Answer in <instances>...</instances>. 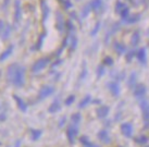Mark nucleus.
Wrapping results in <instances>:
<instances>
[{
  "instance_id": "nucleus-1",
  "label": "nucleus",
  "mask_w": 149,
  "mask_h": 147,
  "mask_svg": "<svg viewBox=\"0 0 149 147\" xmlns=\"http://www.w3.org/2000/svg\"><path fill=\"white\" fill-rule=\"evenodd\" d=\"M25 69L19 64L13 63L8 69V81L17 87H22L24 85Z\"/></svg>"
},
{
  "instance_id": "nucleus-2",
  "label": "nucleus",
  "mask_w": 149,
  "mask_h": 147,
  "mask_svg": "<svg viewBox=\"0 0 149 147\" xmlns=\"http://www.w3.org/2000/svg\"><path fill=\"white\" fill-rule=\"evenodd\" d=\"M50 62V58H48V57H45V58H42L39 59V60H37L36 62L33 64V67H32V72H39L40 70H42V69H45L46 67H47V64Z\"/></svg>"
},
{
  "instance_id": "nucleus-3",
  "label": "nucleus",
  "mask_w": 149,
  "mask_h": 147,
  "mask_svg": "<svg viewBox=\"0 0 149 147\" xmlns=\"http://www.w3.org/2000/svg\"><path fill=\"white\" fill-rule=\"evenodd\" d=\"M22 19V6L20 0H15L14 2V20L17 23L21 21Z\"/></svg>"
},
{
  "instance_id": "nucleus-4",
  "label": "nucleus",
  "mask_w": 149,
  "mask_h": 147,
  "mask_svg": "<svg viewBox=\"0 0 149 147\" xmlns=\"http://www.w3.org/2000/svg\"><path fill=\"white\" fill-rule=\"evenodd\" d=\"M141 108L143 111L144 120L146 123H149V101L148 100H141Z\"/></svg>"
},
{
  "instance_id": "nucleus-5",
  "label": "nucleus",
  "mask_w": 149,
  "mask_h": 147,
  "mask_svg": "<svg viewBox=\"0 0 149 147\" xmlns=\"http://www.w3.org/2000/svg\"><path fill=\"white\" fill-rule=\"evenodd\" d=\"M54 88L52 86H45L40 89L39 92V95H38V99H45L48 96H50L52 93H54Z\"/></svg>"
},
{
  "instance_id": "nucleus-6",
  "label": "nucleus",
  "mask_w": 149,
  "mask_h": 147,
  "mask_svg": "<svg viewBox=\"0 0 149 147\" xmlns=\"http://www.w3.org/2000/svg\"><path fill=\"white\" fill-rule=\"evenodd\" d=\"M77 133H79V130L75 126H69V129L66 131V135H68V139H69V142L71 144L74 143Z\"/></svg>"
},
{
  "instance_id": "nucleus-7",
  "label": "nucleus",
  "mask_w": 149,
  "mask_h": 147,
  "mask_svg": "<svg viewBox=\"0 0 149 147\" xmlns=\"http://www.w3.org/2000/svg\"><path fill=\"white\" fill-rule=\"evenodd\" d=\"M121 132L125 137H131L133 134V126L131 123H123L121 125Z\"/></svg>"
},
{
  "instance_id": "nucleus-8",
  "label": "nucleus",
  "mask_w": 149,
  "mask_h": 147,
  "mask_svg": "<svg viewBox=\"0 0 149 147\" xmlns=\"http://www.w3.org/2000/svg\"><path fill=\"white\" fill-rule=\"evenodd\" d=\"M146 91H147V88L144 84H137L134 89V95L136 97H141L146 94Z\"/></svg>"
},
{
  "instance_id": "nucleus-9",
  "label": "nucleus",
  "mask_w": 149,
  "mask_h": 147,
  "mask_svg": "<svg viewBox=\"0 0 149 147\" xmlns=\"http://www.w3.org/2000/svg\"><path fill=\"white\" fill-rule=\"evenodd\" d=\"M108 87H109V89H110V92H111L113 96H118L120 94V86H119V84H116V82H110L108 84Z\"/></svg>"
},
{
  "instance_id": "nucleus-10",
  "label": "nucleus",
  "mask_w": 149,
  "mask_h": 147,
  "mask_svg": "<svg viewBox=\"0 0 149 147\" xmlns=\"http://www.w3.org/2000/svg\"><path fill=\"white\" fill-rule=\"evenodd\" d=\"M136 57H137V59H138V61H139V62L143 63V64H145L146 61H147V55H146L145 48H141L139 50L137 51Z\"/></svg>"
},
{
  "instance_id": "nucleus-11",
  "label": "nucleus",
  "mask_w": 149,
  "mask_h": 147,
  "mask_svg": "<svg viewBox=\"0 0 149 147\" xmlns=\"http://www.w3.org/2000/svg\"><path fill=\"white\" fill-rule=\"evenodd\" d=\"M98 139L102 142V143H110V141H111V139H110V136H109V134H108V132L106 130H101L98 133Z\"/></svg>"
},
{
  "instance_id": "nucleus-12",
  "label": "nucleus",
  "mask_w": 149,
  "mask_h": 147,
  "mask_svg": "<svg viewBox=\"0 0 149 147\" xmlns=\"http://www.w3.org/2000/svg\"><path fill=\"white\" fill-rule=\"evenodd\" d=\"M109 107L108 106H102V107H100L97 109V117L100 118V119H104L108 116L109 114Z\"/></svg>"
},
{
  "instance_id": "nucleus-13",
  "label": "nucleus",
  "mask_w": 149,
  "mask_h": 147,
  "mask_svg": "<svg viewBox=\"0 0 149 147\" xmlns=\"http://www.w3.org/2000/svg\"><path fill=\"white\" fill-rule=\"evenodd\" d=\"M13 98H14V100L17 101V107H19V109L21 110V111H23V112H25V111L27 110V105L23 101V99H21V98L19 96H17V95H14Z\"/></svg>"
},
{
  "instance_id": "nucleus-14",
  "label": "nucleus",
  "mask_w": 149,
  "mask_h": 147,
  "mask_svg": "<svg viewBox=\"0 0 149 147\" xmlns=\"http://www.w3.org/2000/svg\"><path fill=\"white\" fill-rule=\"evenodd\" d=\"M139 19H141L139 14H128V17L125 19V22L127 24H134L137 21H139Z\"/></svg>"
},
{
  "instance_id": "nucleus-15",
  "label": "nucleus",
  "mask_w": 149,
  "mask_h": 147,
  "mask_svg": "<svg viewBox=\"0 0 149 147\" xmlns=\"http://www.w3.org/2000/svg\"><path fill=\"white\" fill-rule=\"evenodd\" d=\"M61 109V106H60V102L58 100H54L51 105L49 106V108H48V111L51 112V114H54V112H57L59 110Z\"/></svg>"
},
{
  "instance_id": "nucleus-16",
  "label": "nucleus",
  "mask_w": 149,
  "mask_h": 147,
  "mask_svg": "<svg viewBox=\"0 0 149 147\" xmlns=\"http://www.w3.org/2000/svg\"><path fill=\"white\" fill-rule=\"evenodd\" d=\"M13 51V45H10V46L8 47V49L7 50H4L1 55H0V61H4L6 59L8 58L9 56L12 54Z\"/></svg>"
},
{
  "instance_id": "nucleus-17",
  "label": "nucleus",
  "mask_w": 149,
  "mask_h": 147,
  "mask_svg": "<svg viewBox=\"0 0 149 147\" xmlns=\"http://www.w3.org/2000/svg\"><path fill=\"white\" fill-rule=\"evenodd\" d=\"M114 50H116V52L118 55H123L125 52V50H126V48H125V46L123 44L116 42V44H114Z\"/></svg>"
},
{
  "instance_id": "nucleus-18",
  "label": "nucleus",
  "mask_w": 149,
  "mask_h": 147,
  "mask_svg": "<svg viewBox=\"0 0 149 147\" xmlns=\"http://www.w3.org/2000/svg\"><path fill=\"white\" fill-rule=\"evenodd\" d=\"M91 7L94 11H98L102 7V0H93L91 2Z\"/></svg>"
},
{
  "instance_id": "nucleus-19",
  "label": "nucleus",
  "mask_w": 149,
  "mask_h": 147,
  "mask_svg": "<svg viewBox=\"0 0 149 147\" xmlns=\"http://www.w3.org/2000/svg\"><path fill=\"white\" fill-rule=\"evenodd\" d=\"M128 87L130 88H133L135 85H136V73H134L133 72L132 74L130 75V77H128Z\"/></svg>"
},
{
  "instance_id": "nucleus-20",
  "label": "nucleus",
  "mask_w": 149,
  "mask_h": 147,
  "mask_svg": "<svg viewBox=\"0 0 149 147\" xmlns=\"http://www.w3.org/2000/svg\"><path fill=\"white\" fill-rule=\"evenodd\" d=\"M138 42H139V33H138V32H135V33L132 35L131 44H132V46H137Z\"/></svg>"
},
{
  "instance_id": "nucleus-21",
  "label": "nucleus",
  "mask_w": 149,
  "mask_h": 147,
  "mask_svg": "<svg viewBox=\"0 0 149 147\" xmlns=\"http://www.w3.org/2000/svg\"><path fill=\"white\" fill-rule=\"evenodd\" d=\"M89 102H91V96H89V95H87V96L84 97L83 99H82V101L79 104V108H84V107L88 105Z\"/></svg>"
},
{
  "instance_id": "nucleus-22",
  "label": "nucleus",
  "mask_w": 149,
  "mask_h": 147,
  "mask_svg": "<svg viewBox=\"0 0 149 147\" xmlns=\"http://www.w3.org/2000/svg\"><path fill=\"white\" fill-rule=\"evenodd\" d=\"M31 134H32V139H34V141H37V139L42 136V131L31 130Z\"/></svg>"
},
{
  "instance_id": "nucleus-23",
  "label": "nucleus",
  "mask_w": 149,
  "mask_h": 147,
  "mask_svg": "<svg viewBox=\"0 0 149 147\" xmlns=\"http://www.w3.org/2000/svg\"><path fill=\"white\" fill-rule=\"evenodd\" d=\"M42 14H44V20L47 19L48 17V13H49V9L47 7V3L45 1H42Z\"/></svg>"
},
{
  "instance_id": "nucleus-24",
  "label": "nucleus",
  "mask_w": 149,
  "mask_h": 147,
  "mask_svg": "<svg viewBox=\"0 0 149 147\" xmlns=\"http://www.w3.org/2000/svg\"><path fill=\"white\" fill-rule=\"evenodd\" d=\"M125 7H126V6H125L124 3H122L121 1H116V12L120 14V13L122 12V10H123Z\"/></svg>"
},
{
  "instance_id": "nucleus-25",
  "label": "nucleus",
  "mask_w": 149,
  "mask_h": 147,
  "mask_svg": "<svg viewBox=\"0 0 149 147\" xmlns=\"http://www.w3.org/2000/svg\"><path fill=\"white\" fill-rule=\"evenodd\" d=\"M135 142L143 145V144H146L148 142V137H146L145 135H141V136H138V137L135 139Z\"/></svg>"
},
{
  "instance_id": "nucleus-26",
  "label": "nucleus",
  "mask_w": 149,
  "mask_h": 147,
  "mask_svg": "<svg viewBox=\"0 0 149 147\" xmlns=\"http://www.w3.org/2000/svg\"><path fill=\"white\" fill-rule=\"evenodd\" d=\"M76 45H77V39H76V37L75 36H71V50L73 51L75 50V48H76Z\"/></svg>"
},
{
  "instance_id": "nucleus-27",
  "label": "nucleus",
  "mask_w": 149,
  "mask_h": 147,
  "mask_svg": "<svg viewBox=\"0 0 149 147\" xmlns=\"http://www.w3.org/2000/svg\"><path fill=\"white\" fill-rule=\"evenodd\" d=\"M81 118H82V116H81V114H79V112H76V114H72V122H74V123H79V121H81Z\"/></svg>"
},
{
  "instance_id": "nucleus-28",
  "label": "nucleus",
  "mask_w": 149,
  "mask_h": 147,
  "mask_svg": "<svg viewBox=\"0 0 149 147\" xmlns=\"http://www.w3.org/2000/svg\"><path fill=\"white\" fill-rule=\"evenodd\" d=\"M10 33H11V26L8 24V25H7V27H6V29H4V33L2 34V38H3V39L8 38L9 35H10Z\"/></svg>"
},
{
  "instance_id": "nucleus-29",
  "label": "nucleus",
  "mask_w": 149,
  "mask_h": 147,
  "mask_svg": "<svg viewBox=\"0 0 149 147\" xmlns=\"http://www.w3.org/2000/svg\"><path fill=\"white\" fill-rule=\"evenodd\" d=\"M128 14H130V9H128L127 7H125V8L123 9V10H122V12L120 13V15H121L122 17H123L124 20L128 17Z\"/></svg>"
},
{
  "instance_id": "nucleus-30",
  "label": "nucleus",
  "mask_w": 149,
  "mask_h": 147,
  "mask_svg": "<svg viewBox=\"0 0 149 147\" xmlns=\"http://www.w3.org/2000/svg\"><path fill=\"white\" fill-rule=\"evenodd\" d=\"M91 4H87L86 7L83 9V11H82V15H83V17H87L88 13H89V11H91Z\"/></svg>"
},
{
  "instance_id": "nucleus-31",
  "label": "nucleus",
  "mask_w": 149,
  "mask_h": 147,
  "mask_svg": "<svg viewBox=\"0 0 149 147\" xmlns=\"http://www.w3.org/2000/svg\"><path fill=\"white\" fill-rule=\"evenodd\" d=\"M104 65H99L98 69H97V76L101 77V76L104 75Z\"/></svg>"
},
{
  "instance_id": "nucleus-32",
  "label": "nucleus",
  "mask_w": 149,
  "mask_h": 147,
  "mask_svg": "<svg viewBox=\"0 0 149 147\" xmlns=\"http://www.w3.org/2000/svg\"><path fill=\"white\" fill-rule=\"evenodd\" d=\"M104 65H112L113 64V60L110 57H106L104 60Z\"/></svg>"
},
{
  "instance_id": "nucleus-33",
  "label": "nucleus",
  "mask_w": 149,
  "mask_h": 147,
  "mask_svg": "<svg viewBox=\"0 0 149 147\" xmlns=\"http://www.w3.org/2000/svg\"><path fill=\"white\" fill-rule=\"evenodd\" d=\"M75 100V97L72 95V96H70V97H68L65 99V105L66 106H70V105H72L73 104V101Z\"/></svg>"
},
{
  "instance_id": "nucleus-34",
  "label": "nucleus",
  "mask_w": 149,
  "mask_h": 147,
  "mask_svg": "<svg viewBox=\"0 0 149 147\" xmlns=\"http://www.w3.org/2000/svg\"><path fill=\"white\" fill-rule=\"evenodd\" d=\"M99 29H100V23L98 22L97 24H96V26H95V29L91 31V35H96L97 34V32L99 31Z\"/></svg>"
},
{
  "instance_id": "nucleus-35",
  "label": "nucleus",
  "mask_w": 149,
  "mask_h": 147,
  "mask_svg": "<svg viewBox=\"0 0 149 147\" xmlns=\"http://www.w3.org/2000/svg\"><path fill=\"white\" fill-rule=\"evenodd\" d=\"M133 55H134V51H130V52L127 54V56H126V60H127V61H131Z\"/></svg>"
},
{
  "instance_id": "nucleus-36",
  "label": "nucleus",
  "mask_w": 149,
  "mask_h": 147,
  "mask_svg": "<svg viewBox=\"0 0 149 147\" xmlns=\"http://www.w3.org/2000/svg\"><path fill=\"white\" fill-rule=\"evenodd\" d=\"M81 142L84 144V145H86V144H88L89 143V141H88V139H87L86 136H83L82 139H81Z\"/></svg>"
},
{
  "instance_id": "nucleus-37",
  "label": "nucleus",
  "mask_w": 149,
  "mask_h": 147,
  "mask_svg": "<svg viewBox=\"0 0 149 147\" xmlns=\"http://www.w3.org/2000/svg\"><path fill=\"white\" fill-rule=\"evenodd\" d=\"M85 147H98V146H97V145H95V144H91V142H89L88 144H86V145H85Z\"/></svg>"
},
{
  "instance_id": "nucleus-38",
  "label": "nucleus",
  "mask_w": 149,
  "mask_h": 147,
  "mask_svg": "<svg viewBox=\"0 0 149 147\" xmlns=\"http://www.w3.org/2000/svg\"><path fill=\"white\" fill-rule=\"evenodd\" d=\"M2 29H3V22L0 20V33L2 32Z\"/></svg>"
},
{
  "instance_id": "nucleus-39",
  "label": "nucleus",
  "mask_w": 149,
  "mask_h": 147,
  "mask_svg": "<svg viewBox=\"0 0 149 147\" xmlns=\"http://www.w3.org/2000/svg\"><path fill=\"white\" fill-rule=\"evenodd\" d=\"M65 4H66V6H65L66 8H70V7H71V2H69V1H66Z\"/></svg>"
},
{
  "instance_id": "nucleus-40",
  "label": "nucleus",
  "mask_w": 149,
  "mask_h": 147,
  "mask_svg": "<svg viewBox=\"0 0 149 147\" xmlns=\"http://www.w3.org/2000/svg\"><path fill=\"white\" fill-rule=\"evenodd\" d=\"M147 147H149V146H147Z\"/></svg>"
}]
</instances>
